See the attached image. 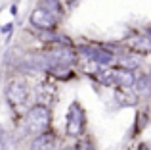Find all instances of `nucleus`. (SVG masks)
Segmentation results:
<instances>
[{"label":"nucleus","instance_id":"obj_1","mask_svg":"<svg viewBox=\"0 0 151 150\" xmlns=\"http://www.w3.org/2000/svg\"><path fill=\"white\" fill-rule=\"evenodd\" d=\"M50 127V110L46 106H33L25 116V131L29 135H40Z\"/></svg>","mask_w":151,"mask_h":150},{"label":"nucleus","instance_id":"obj_2","mask_svg":"<svg viewBox=\"0 0 151 150\" xmlns=\"http://www.w3.org/2000/svg\"><path fill=\"white\" fill-rule=\"evenodd\" d=\"M31 23H33L37 29H42V31H52L58 23V17H55L52 12L44 10L42 6L35 8L33 14H31Z\"/></svg>","mask_w":151,"mask_h":150},{"label":"nucleus","instance_id":"obj_3","mask_svg":"<svg viewBox=\"0 0 151 150\" xmlns=\"http://www.w3.org/2000/svg\"><path fill=\"white\" fill-rule=\"evenodd\" d=\"M27 96H29V89H27L25 83H21V81H12L10 85H8L6 98H8V102H10V104L21 106V104H25Z\"/></svg>","mask_w":151,"mask_h":150},{"label":"nucleus","instance_id":"obj_4","mask_svg":"<svg viewBox=\"0 0 151 150\" xmlns=\"http://www.w3.org/2000/svg\"><path fill=\"white\" fill-rule=\"evenodd\" d=\"M84 129V112L82 108L75 102L69 108V117H67V131L69 135H78Z\"/></svg>","mask_w":151,"mask_h":150},{"label":"nucleus","instance_id":"obj_5","mask_svg":"<svg viewBox=\"0 0 151 150\" xmlns=\"http://www.w3.org/2000/svg\"><path fill=\"white\" fill-rule=\"evenodd\" d=\"M78 50H81L86 58L94 60L96 64H100V66H109L111 62L115 60V56L109 52V50H105V48H96V46H81Z\"/></svg>","mask_w":151,"mask_h":150},{"label":"nucleus","instance_id":"obj_6","mask_svg":"<svg viewBox=\"0 0 151 150\" xmlns=\"http://www.w3.org/2000/svg\"><path fill=\"white\" fill-rule=\"evenodd\" d=\"M111 79H113V85H121V87H124V89H130V87L134 85V81H136L132 69H124V68L111 71Z\"/></svg>","mask_w":151,"mask_h":150},{"label":"nucleus","instance_id":"obj_7","mask_svg":"<svg viewBox=\"0 0 151 150\" xmlns=\"http://www.w3.org/2000/svg\"><path fill=\"white\" fill-rule=\"evenodd\" d=\"M54 148H55V137L54 133H48V131L37 135V139L31 144V150H54Z\"/></svg>","mask_w":151,"mask_h":150},{"label":"nucleus","instance_id":"obj_8","mask_svg":"<svg viewBox=\"0 0 151 150\" xmlns=\"http://www.w3.org/2000/svg\"><path fill=\"white\" fill-rule=\"evenodd\" d=\"M134 85H136V90L140 94H147L151 92V77L149 75H144V77H140L138 81H134Z\"/></svg>","mask_w":151,"mask_h":150},{"label":"nucleus","instance_id":"obj_9","mask_svg":"<svg viewBox=\"0 0 151 150\" xmlns=\"http://www.w3.org/2000/svg\"><path fill=\"white\" fill-rule=\"evenodd\" d=\"M40 6L44 8V10L52 12L55 17L61 14V4H59V0H40Z\"/></svg>","mask_w":151,"mask_h":150},{"label":"nucleus","instance_id":"obj_10","mask_svg":"<svg viewBox=\"0 0 151 150\" xmlns=\"http://www.w3.org/2000/svg\"><path fill=\"white\" fill-rule=\"evenodd\" d=\"M132 48L138 50V52H149L151 50V41L145 37H138L136 41L132 42Z\"/></svg>","mask_w":151,"mask_h":150},{"label":"nucleus","instance_id":"obj_11","mask_svg":"<svg viewBox=\"0 0 151 150\" xmlns=\"http://www.w3.org/2000/svg\"><path fill=\"white\" fill-rule=\"evenodd\" d=\"M119 64L126 66L124 69H134L138 66V60H134V56H122V58H119Z\"/></svg>","mask_w":151,"mask_h":150},{"label":"nucleus","instance_id":"obj_12","mask_svg":"<svg viewBox=\"0 0 151 150\" xmlns=\"http://www.w3.org/2000/svg\"><path fill=\"white\" fill-rule=\"evenodd\" d=\"M69 150H94V148H92L90 143H81V144H77L75 148H69Z\"/></svg>","mask_w":151,"mask_h":150},{"label":"nucleus","instance_id":"obj_13","mask_svg":"<svg viewBox=\"0 0 151 150\" xmlns=\"http://www.w3.org/2000/svg\"><path fill=\"white\" fill-rule=\"evenodd\" d=\"M142 150H151V144H142Z\"/></svg>","mask_w":151,"mask_h":150},{"label":"nucleus","instance_id":"obj_14","mask_svg":"<svg viewBox=\"0 0 151 150\" xmlns=\"http://www.w3.org/2000/svg\"><path fill=\"white\" fill-rule=\"evenodd\" d=\"M147 35H149V37H151V27H149V29H147Z\"/></svg>","mask_w":151,"mask_h":150}]
</instances>
